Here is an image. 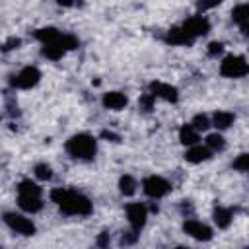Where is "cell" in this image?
I'll use <instances>...</instances> for the list:
<instances>
[{
  "mask_svg": "<svg viewBox=\"0 0 249 249\" xmlns=\"http://www.w3.org/2000/svg\"><path fill=\"white\" fill-rule=\"evenodd\" d=\"M51 200L68 216H88L93 210L89 198L78 191H72V189H62V187L53 189Z\"/></svg>",
  "mask_w": 249,
  "mask_h": 249,
  "instance_id": "1",
  "label": "cell"
},
{
  "mask_svg": "<svg viewBox=\"0 0 249 249\" xmlns=\"http://www.w3.org/2000/svg\"><path fill=\"white\" fill-rule=\"evenodd\" d=\"M64 150L74 160L89 161V160H93V156L97 152V140L91 134H88V132H80V134H74V136H70L66 140Z\"/></svg>",
  "mask_w": 249,
  "mask_h": 249,
  "instance_id": "2",
  "label": "cell"
},
{
  "mask_svg": "<svg viewBox=\"0 0 249 249\" xmlns=\"http://www.w3.org/2000/svg\"><path fill=\"white\" fill-rule=\"evenodd\" d=\"M249 72V64L243 56L230 54L220 62V74L226 78H243Z\"/></svg>",
  "mask_w": 249,
  "mask_h": 249,
  "instance_id": "3",
  "label": "cell"
},
{
  "mask_svg": "<svg viewBox=\"0 0 249 249\" xmlns=\"http://www.w3.org/2000/svg\"><path fill=\"white\" fill-rule=\"evenodd\" d=\"M2 220H4V224H6L12 231H16V233H19V235H33V233L37 231V228H35V224L31 222V218H25L23 214L6 212V214L2 216Z\"/></svg>",
  "mask_w": 249,
  "mask_h": 249,
  "instance_id": "4",
  "label": "cell"
},
{
  "mask_svg": "<svg viewBox=\"0 0 249 249\" xmlns=\"http://www.w3.org/2000/svg\"><path fill=\"white\" fill-rule=\"evenodd\" d=\"M39 80H41V70L37 66H25L16 76H12L10 84L12 88H18V89H29V88H35Z\"/></svg>",
  "mask_w": 249,
  "mask_h": 249,
  "instance_id": "5",
  "label": "cell"
},
{
  "mask_svg": "<svg viewBox=\"0 0 249 249\" xmlns=\"http://www.w3.org/2000/svg\"><path fill=\"white\" fill-rule=\"evenodd\" d=\"M142 191L144 195H148L150 198H161L171 191V183L160 175H148L142 181Z\"/></svg>",
  "mask_w": 249,
  "mask_h": 249,
  "instance_id": "6",
  "label": "cell"
},
{
  "mask_svg": "<svg viewBox=\"0 0 249 249\" xmlns=\"http://www.w3.org/2000/svg\"><path fill=\"white\" fill-rule=\"evenodd\" d=\"M126 218L130 228L140 233V230L146 226V220H148V208L142 202H130L126 204Z\"/></svg>",
  "mask_w": 249,
  "mask_h": 249,
  "instance_id": "7",
  "label": "cell"
},
{
  "mask_svg": "<svg viewBox=\"0 0 249 249\" xmlns=\"http://www.w3.org/2000/svg\"><path fill=\"white\" fill-rule=\"evenodd\" d=\"M183 231L187 235H191L193 239H196V241H210L212 235H214L210 226H206V224H202L195 218H189V220L183 222Z\"/></svg>",
  "mask_w": 249,
  "mask_h": 249,
  "instance_id": "8",
  "label": "cell"
},
{
  "mask_svg": "<svg viewBox=\"0 0 249 249\" xmlns=\"http://www.w3.org/2000/svg\"><path fill=\"white\" fill-rule=\"evenodd\" d=\"M181 27H183L193 39H196V37L206 35V33L210 31V21H208L204 16H193V18H189Z\"/></svg>",
  "mask_w": 249,
  "mask_h": 249,
  "instance_id": "9",
  "label": "cell"
},
{
  "mask_svg": "<svg viewBox=\"0 0 249 249\" xmlns=\"http://www.w3.org/2000/svg\"><path fill=\"white\" fill-rule=\"evenodd\" d=\"M150 93L154 97H161V99L171 101V103H175L177 97H179L177 88H173L171 84H163V82H152L150 84Z\"/></svg>",
  "mask_w": 249,
  "mask_h": 249,
  "instance_id": "10",
  "label": "cell"
},
{
  "mask_svg": "<svg viewBox=\"0 0 249 249\" xmlns=\"http://www.w3.org/2000/svg\"><path fill=\"white\" fill-rule=\"evenodd\" d=\"M101 103H103V107H105V109L121 111V109H124V107H126L128 97H126L124 93H121V91H107V93H103Z\"/></svg>",
  "mask_w": 249,
  "mask_h": 249,
  "instance_id": "11",
  "label": "cell"
},
{
  "mask_svg": "<svg viewBox=\"0 0 249 249\" xmlns=\"http://www.w3.org/2000/svg\"><path fill=\"white\" fill-rule=\"evenodd\" d=\"M210 156H212V152H210L206 146H200V144H193V146H189L187 152H185V160H187L189 163L206 161V160H210Z\"/></svg>",
  "mask_w": 249,
  "mask_h": 249,
  "instance_id": "12",
  "label": "cell"
},
{
  "mask_svg": "<svg viewBox=\"0 0 249 249\" xmlns=\"http://www.w3.org/2000/svg\"><path fill=\"white\" fill-rule=\"evenodd\" d=\"M18 206L27 214H37L43 208V198L33 196V195H19L18 196Z\"/></svg>",
  "mask_w": 249,
  "mask_h": 249,
  "instance_id": "13",
  "label": "cell"
},
{
  "mask_svg": "<svg viewBox=\"0 0 249 249\" xmlns=\"http://www.w3.org/2000/svg\"><path fill=\"white\" fill-rule=\"evenodd\" d=\"M165 41L167 43H171V45H193L195 43V39L183 29V27H171L169 31H167V37H165Z\"/></svg>",
  "mask_w": 249,
  "mask_h": 249,
  "instance_id": "14",
  "label": "cell"
},
{
  "mask_svg": "<svg viewBox=\"0 0 249 249\" xmlns=\"http://www.w3.org/2000/svg\"><path fill=\"white\" fill-rule=\"evenodd\" d=\"M212 218H214V222H216V226H218L220 230H228V228L231 226V222H233V212H231V208L216 206Z\"/></svg>",
  "mask_w": 249,
  "mask_h": 249,
  "instance_id": "15",
  "label": "cell"
},
{
  "mask_svg": "<svg viewBox=\"0 0 249 249\" xmlns=\"http://www.w3.org/2000/svg\"><path fill=\"white\" fill-rule=\"evenodd\" d=\"M64 53H66V49L62 47L60 37H58L56 41H53V43H43V49H41V54L47 56V58H51V60H58V58H62Z\"/></svg>",
  "mask_w": 249,
  "mask_h": 249,
  "instance_id": "16",
  "label": "cell"
},
{
  "mask_svg": "<svg viewBox=\"0 0 249 249\" xmlns=\"http://www.w3.org/2000/svg\"><path fill=\"white\" fill-rule=\"evenodd\" d=\"M179 140H181V144H185V146L198 144V140H200V132H198L191 123H187V124H183V126L179 128Z\"/></svg>",
  "mask_w": 249,
  "mask_h": 249,
  "instance_id": "17",
  "label": "cell"
},
{
  "mask_svg": "<svg viewBox=\"0 0 249 249\" xmlns=\"http://www.w3.org/2000/svg\"><path fill=\"white\" fill-rule=\"evenodd\" d=\"M235 123V115L231 111H216L210 124H214L218 130H224V128H230L231 124Z\"/></svg>",
  "mask_w": 249,
  "mask_h": 249,
  "instance_id": "18",
  "label": "cell"
},
{
  "mask_svg": "<svg viewBox=\"0 0 249 249\" xmlns=\"http://www.w3.org/2000/svg\"><path fill=\"white\" fill-rule=\"evenodd\" d=\"M247 14H249L247 4H237V6L231 10V19L239 25V29H241L243 35H247Z\"/></svg>",
  "mask_w": 249,
  "mask_h": 249,
  "instance_id": "19",
  "label": "cell"
},
{
  "mask_svg": "<svg viewBox=\"0 0 249 249\" xmlns=\"http://www.w3.org/2000/svg\"><path fill=\"white\" fill-rule=\"evenodd\" d=\"M136 189H138V183H136V179L132 175H123L119 179V191H121V195L132 196L136 193Z\"/></svg>",
  "mask_w": 249,
  "mask_h": 249,
  "instance_id": "20",
  "label": "cell"
},
{
  "mask_svg": "<svg viewBox=\"0 0 249 249\" xmlns=\"http://www.w3.org/2000/svg\"><path fill=\"white\" fill-rule=\"evenodd\" d=\"M60 35H62V33H60L56 27H41V29L35 31V39L41 41V43H53V41H56Z\"/></svg>",
  "mask_w": 249,
  "mask_h": 249,
  "instance_id": "21",
  "label": "cell"
},
{
  "mask_svg": "<svg viewBox=\"0 0 249 249\" xmlns=\"http://www.w3.org/2000/svg\"><path fill=\"white\" fill-rule=\"evenodd\" d=\"M204 146H206L210 152H222V150L226 148V140H224V136H222L220 132H212V134L206 136Z\"/></svg>",
  "mask_w": 249,
  "mask_h": 249,
  "instance_id": "22",
  "label": "cell"
},
{
  "mask_svg": "<svg viewBox=\"0 0 249 249\" xmlns=\"http://www.w3.org/2000/svg\"><path fill=\"white\" fill-rule=\"evenodd\" d=\"M18 193H19V195L41 196V195H43V189H41L35 181H31V179H23V181H19V185H18Z\"/></svg>",
  "mask_w": 249,
  "mask_h": 249,
  "instance_id": "23",
  "label": "cell"
},
{
  "mask_svg": "<svg viewBox=\"0 0 249 249\" xmlns=\"http://www.w3.org/2000/svg\"><path fill=\"white\" fill-rule=\"evenodd\" d=\"M33 173H35L37 179H41V181H49V179L53 177V167H51L49 163H37V165L33 167Z\"/></svg>",
  "mask_w": 249,
  "mask_h": 249,
  "instance_id": "24",
  "label": "cell"
},
{
  "mask_svg": "<svg viewBox=\"0 0 249 249\" xmlns=\"http://www.w3.org/2000/svg\"><path fill=\"white\" fill-rule=\"evenodd\" d=\"M191 124L198 130V132H204V130H208V126H210V119L206 117V115H195L193 117V121H191Z\"/></svg>",
  "mask_w": 249,
  "mask_h": 249,
  "instance_id": "25",
  "label": "cell"
},
{
  "mask_svg": "<svg viewBox=\"0 0 249 249\" xmlns=\"http://www.w3.org/2000/svg\"><path fill=\"white\" fill-rule=\"evenodd\" d=\"M231 167H233L235 171H241V173H245V171H247V167H249V156H247V154H239V156L233 160Z\"/></svg>",
  "mask_w": 249,
  "mask_h": 249,
  "instance_id": "26",
  "label": "cell"
},
{
  "mask_svg": "<svg viewBox=\"0 0 249 249\" xmlns=\"http://www.w3.org/2000/svg\"><path fill=\"white\" fill-rule=\"evenodd\" d=\"M19 45H21V39H19V37H10L8 41H4V43L0 45V51H2V53H10V51H14V49H19Z\"/></svg>",
  "mask_w": 249,
  "mask_h": 249,
  "instance_id": "27",
  "label": "cell"
},
{
  "mask_svg": "<svg viewBox=\"0 0 249 249\" xmlns=\"http://www.w3.org/2000/svg\"><path fill=\"white\" fill-rule=\"evenodd\" d=\"M154 101H156V97L152 93H144V95H140L138 105H140L142 111H152L154 109Z\"/></svg>",
  "mask_w": 249,
  "mask_h": 249,
  "instance_id": "28",
  "label": "cell"
},
{
  "mask_svg": "<svg viewBox=\"0 0 249 249\" xmlns=\"http://www.w3.org/2000/svg\"><path fill=\"white\" fill-rule=\"evenodd\" d=\"M224 0H198L196 2V8L200 10V12H206V10H212V8H216V6H220Z\"/></svg>",
  "mask_w": 249,
  "mask_h": 249,
  "instance_id": "29",
  "label": "cell"
},
{
  "mask_svg": "<svg viewBox=\"0 0 249 249\" xmlns=\"http://www.w3.org/2000/svg\"><path fill=\"white\" fill-rule=\"evenodd\" d=\"M136 239H138V231H126V233H123L121 235V245H132V243H136Z\"/></svg>",
  "mask_w": 249,
  "mask_h": 249,
  "instance_id": "30",
  "label": "cell"
},
{
  "mask_svg": "<svg viewBox=\"0 0 249 249\" xmlns=\"http://www.w3.org/2000/svg\"><path fill=\"white\" fill-rule=\"evenodd\" d=\"M222 51H224V45H222L220 41H212V43L208 45V56H218Z\"/></svg>",
  "mask_w": 249,
  "mask_h": 249,
  "instance_id": "31",
  "label": "cell"
},
{
  "mask_svg": "<svg viewBox=\"0 0 249 249\" xmlns=\"http://www.w3.org/2000/svg\"><path fill=\"white\" fill-rule=\"evenodd\" d=\"M101 138L111 140V142H119V140H121V136L115 134V132H111V130H101Z\"/></svg>",
  "mask_w": 249,
  "mask_h": 249,
  "instance_id": "32",
  "label": "cell"
},
{
  "mask_svg": "<svg viewBox=\"0 0 249 249\" xmlns=\"http://www.w3.org/2000/svg\"><path fill=\"white\" fill-rule=\"evenodd\" d=\"M99 247H105V245H109V231H101V235L97 237V241H95Z\"/></svg>",
  "mask_w": 249,
  "mask_h": 249,
  "instance_id": "33",
  "label": "cell"
},
{
  "mask_svg": "<svg viewBox=\"0 0 249 249\" xmlns=\"http://www.w3.org/2000/svg\"><path fill=\"white\" fill-rule=\"evenodd\" d=\"M58 6H64V8H70V6H74L76 4V0H54Z\"/></svg>",
  "mask_w": 249,
  "mask_h": 249,
  "instance_id": "34",
  "label": "cell"
}]
</instances>
